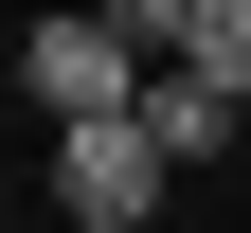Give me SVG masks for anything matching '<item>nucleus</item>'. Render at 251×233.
Masks as SVG:
<instances>
[{
  "mask_svg": "<svg viewBox=\"0 0 251 233\" xmlns=\"http://www.w3.org/2000/svg\"><path fill=\"white\" fill-rule=\"evenodd\" d=\"M179 72H198V90H233V108H251V0H198V18H179Z\"/></svg>",
  "mask_w": 251,
  "mask_h": 233,
  "instance_id": "4",
  "label": "nucleus"
},
{
  "mask_svg": "<svg viewBox=\"0 0 251 233\" xmlns=\"http://www.w3.org/2000/svg\"><path fill=\"white\" fill-rule=\"evenodd\" d=\"M18 90H36V126L72 144V126H126L162 72H144V18H36V36H18Z\"/></svg>",
  "mask_w": 251,
  "mask_h": 233,
  "instance_id": "1",
  "label": "nucleus"
},
{
  "mask_svg": "<svg viewBox=\"0 0 251 233\" xmlns=\"http://www.w3.org/2000/svg\"><path fill=\"white\" fill-rule=\"evenodd\" d=\"M162 197H179V161L144 144V108H126V126H72V144H54V215H72V233H144Z\"/></svg>",
  "mask_w": 251,
  "mask_h": 233,
  "instance_id": "2",
  "label": "nucleus"
},
{
  "mask_svg": "<svg viewBox=\"0 0 251 233\" xmlns=\"http://www.w3.org/2000/svg\"><path fill=\"white\" fill-rule=\"evenodd\" d=\"M144 144H162L179 180H198V161L233 144V90H198V72H162V90H144Z\"/></svg>",
  "mask_w": 251,
  "mask_h": 233,
  "instance_id": "3",
  "label": "nucleus"
}]
</instances>
